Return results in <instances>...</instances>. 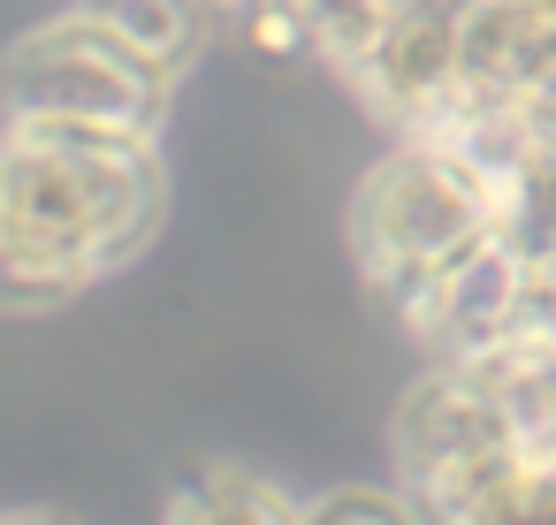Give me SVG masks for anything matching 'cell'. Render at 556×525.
Instances as JSON below:
<instances>
[{
  "instance_id": "7a4b0ae2",
  "label": "cell",
  "mask_w": 556,
  "mask_h": 525,
  "mask_svg": "<svg viewBox=\"0 0 556 525\" xmlns=\"http://www.w3.org/2000/svg\"><path fill=\"white\" fill-rule=\"evenodd\" d=\"M495 214H503V176L457 138L419 130L358 183L351 244H358L366 282L412 320L442 290L450 267H465L488 236H503Z\"/></svg>"
},
{
  "instance_id": "8992f818",
  "label": "cell",
  "mask_w": 556,
  "mask_h": 525,
  "mask_svg": "<svg viewBox=\"0 0 556 525\" xmlns=\"http://www.w3.org/2000/svg\"><path fill=\"white\" fill-rule=\"evenodd\" d=\"M419 510V495L396 479V487H336V495H320L305 517H412Z\"/></svg>"
},
{
  "instance_id": "3957f363",
  "label": "cell",
  "mask_w": 556,
  "mask_h": 525,
  "mask_svg": "<svg viewBox=\"0 0 556 525\" xmlns=\"http://www.w3.org/2000/svg\"><path fill=\"white\" fill-rule=\"evenodd\" d=\"M176 77L108 16L70 9L24 31L0 54V115H108V123H168Z\"/></svg>"
},
{
  "instance_id": "6da1fadb",
  "label": "cell",
  "mask_w": 556,
  "mask_h": 525,
  "mask_svg": "<svg viewBox=\"0 0 556 525\" xmlns=\"http://www.w3.org/2000/svg\"><path fill=\"white\" fill-rule=\"evenodd\" d=\"M168 168L161 153H62L0 123V252H16L77 290L138 259L161 229Z\"/></svg>"
},
{
  "instance_id": "5b68a950",
  "label": "cell",
  "mask_w": 556,
  "mask_h": 525,
  "mask_svg": "<svg viewBox=\"0 0 556 525\" xmlns=\"http://www.w3.org/2000/svg\"><path fill=\"white\" fill-rule=\"evenodd\" d=\"M77 9H92V16H108V24H123L168 77H184L191 62H199V47L214 39V24H206V9L199 0H77Z\"/></svg>"
},
{
  "instance_id": "277c9868",
  "label": "cell",
  "mask_w": 556,
  "mask_h": 525,
  "mask_svg": "<svg viewBox=\"0 0 556 525\" xmlns=\"http://www.w3.org/2000/svg\"><path fill=\"white\" fill-rule=\"evenodd\" d=\"M191 487L168 495V517H199V525H267V517H305L313 502H298V487H282L260 464H199L184 472Z\"/></svg>"
}]
</instances>
